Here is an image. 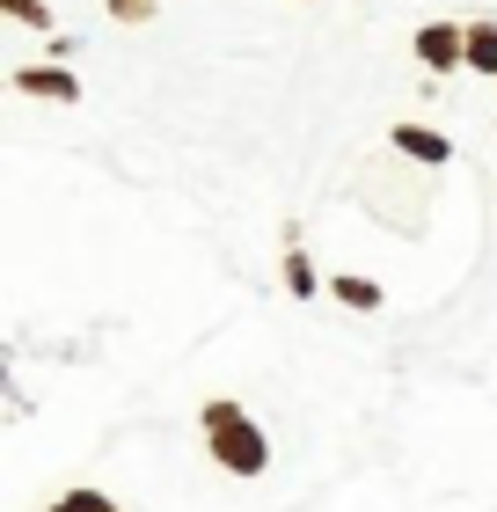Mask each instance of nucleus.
<instances>
[{
	"label": "nucleus",
	"instance_id": "10",
	"mask_svg": "<svg viewBox=\"0 0 497 512\" xmlns=\"http://www.w3.org/2000/svg\"><path fill=\"white\" fill-rule=\"evenodd\" d=\"M110 15H117V22H132V30H139V22H154V0H110Z\"/></svg>",
	"mask_w": 497,
	"mask_h": 512
},
{
	"label": "nucleus",
	"instance_id": "2",
	"mask_svg": "<svg viewBox=\"0 0 497 512\" xmlns=\"http://www.w3.org/2000/svg\"><path fill=\"white\" fill-rule=\"evenodd\" d=\"M417 66H432V74L468 66V22H424L417 30Z\"/></svg>",
	"mask_w": 497,
	"mask_h": 512
},
{
	"label": "nucleus",
	"instance_id": "3",
	"mask_svg": "<svg viewBox=\"0 0 497 512\" xmlns=\"http://www.w3.org/2000/svg\"><path fill=\"white\" fill-rule=\"evenodd\" d=\"M15 96H52V103H74L81 96V81L66 74V66H15Z\"/></svg>",
	"mask_w": 497,
	"mask_h": 512
},
{
	"label": "nucleus",
	"instance_id": "9",
	"mask_svg": "<svg viewBox=\"0 0 497 512\" xmlns=\"http://www.w3.org/2000/svg\"><path fill=\"white\" fill-rule=\"evenodd\" d=\"M8 15L22 30H52V8H44V0H8Z\"/></svg>",
	"mask_w": 497,
	"mask_h": 512
},
{
	"label": "nucleus",
	"instance_id": "5",
	"mask_svg": "<svg viewBox=\"0 0 497 512\" xmlns=\"http://www.w3.org/2000/svg\"><path fill=\"white\" fill-rule=\"evenodd\" d=\"M468 74L497 81V22H468Z\"/></svg>",
	"mask_w": 497,
	"mask_h": 512
},
{
	"label": "nucleus",
	"instance_id": "1",
	"mask_svg": "<svg viewBox=\"0 0 497 512\" xmlns=\"http://www.w3.org/2000/svg\"><path fill=\"white\" fill-rule=\"evenodd\" d=\"M198 425H205V447H212V461H220L227 476H264L271 469V439L256 432V417L242 403L212 395V403L198 410Z\"/></svg>",
	"mask_w": 497,
	"mask_h": 512
},
{
	"label": "nucleus",
	"instance_id": "8",
	"mask_svg": "<svg viewBox=\"0 0 497 512\" xmlns=\"http://www.w3.org/2000/svg\"><path fill=\"white\" fill-rule=\"evenodd\" d=\"M44 512H125L117 498H103V491H66V498H52Z\"/></svg>",
	"mask_w": 497,
	"mask_h": 512
},
{
	"label": "nucleus",
	"instance_id": "7",
	"mask_svg": "<svg viewBox=\"0 0 497 512\" xmlns=\"http://www.w3.org/2000/svg\"><path fill=\"white\" fill-rule=\"evenodd\" d=\"M286 286H293V300H307V293L322 286V278H315V264H307V249H300V242L286 249Z\"/></svg>",
	"mask_w": 497,
	"mask_h": 512
},
{
	"label": "nucleus",
	"instance_id": "6",
	"mask_svg": "<svg viewBox=\"0 0 497 512\" xmlns=\"http://www.w3.org/2000/svg\"><path fill=\"white\" fill-rule=\"evenodd\" d=\"M329 293H337L344 300V308H359V315H373V308H381V286H373V278H329Z\"/></svg>",
	"mask_w": 497,
	"mask_h": 512
},
{
	"label": "nucleus",
	"instance_id": "4",
	"mask_svg": "<svg viewBox=\"0 0 497 512\" xmlns=\"http://www.w3.org/2000/svg\"><path fill=\"white\" fill-rule=\"evenodd\" d=\"M388 147L410 154V161H432V169H439V161H454V139H439V132H424V125H395Z\"/></svg>",
	"mask_w": 497,
	"mask_h": 512
}]
</instances>
